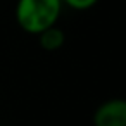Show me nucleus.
I'll return each instance as SVG.
<instances>
[{"instance_id": "5", "label": "nucleus", "mask_w": 126, "mask_h": 126, "mask_svg": "<svg viewBox=\"0 0 126 126\" xmlns=\"http://www.w3.org/2000/svg\"><path fill=\"white\" fill-rule=\"evenodd\" d=\"M0 126H2V124H0Z\"/></svg>"}, {"instance_id": "1", "label": "nucleus", "mask_w": 126, "mask_h": 126, "mask_svg": "<svg viewBox=\"0 0 126 126\" xmlns=\"http://www.w3.org/2000/svg\"><path fill=\"white\" fill-rule=\"evenodd\" d=\"M62 7V0H17L14 12L16 23L23 31L38 35L57 24Z\"/></svg>"}, {"instance_id": "2", "label": "nucleus", "mask_w": 126, "mask_h": 126, "mask_svg": "<svg viewBox=\"0 0 126 126\" xmlns=\"http://www.w3.org/2000/svg\"><path fill=\"white\" fill-rule=\"evenodd\" d=\"M93 126H126L124 98H109L93 112Z\"/></svg>"}, {"instance_id": "4", "label": "nucleus", "mask_w": 126, "mask_h": 126, "mask_svg": "<svg viewBox=\"0 0 126 126\" xmlns=\"http://www.w3.org/2000/svg\"><path fill=\"white\" fill-rule=\"evenodd\" d=\"M97 4L98 0H62V5H67L73 11H88Z\"/></svg>"}, {"instance_id": "3", "label": "nucleus", "mask_w": 126, "mask_h": 126, "mask_svg": "<svg viewBox=\"0 0 126 126\" xmlns=\"http://www.w3.org/2000/svg\"><path fill=\"white\" fill-rule=\"evenodd\" d=\"M38 36V43L43 50L47 52H55L59 48H62L64 42H66V35L64 31L55 24V26H50L47 30H43L42 33L36 35Z\"/></svg>"}]
</instances>
